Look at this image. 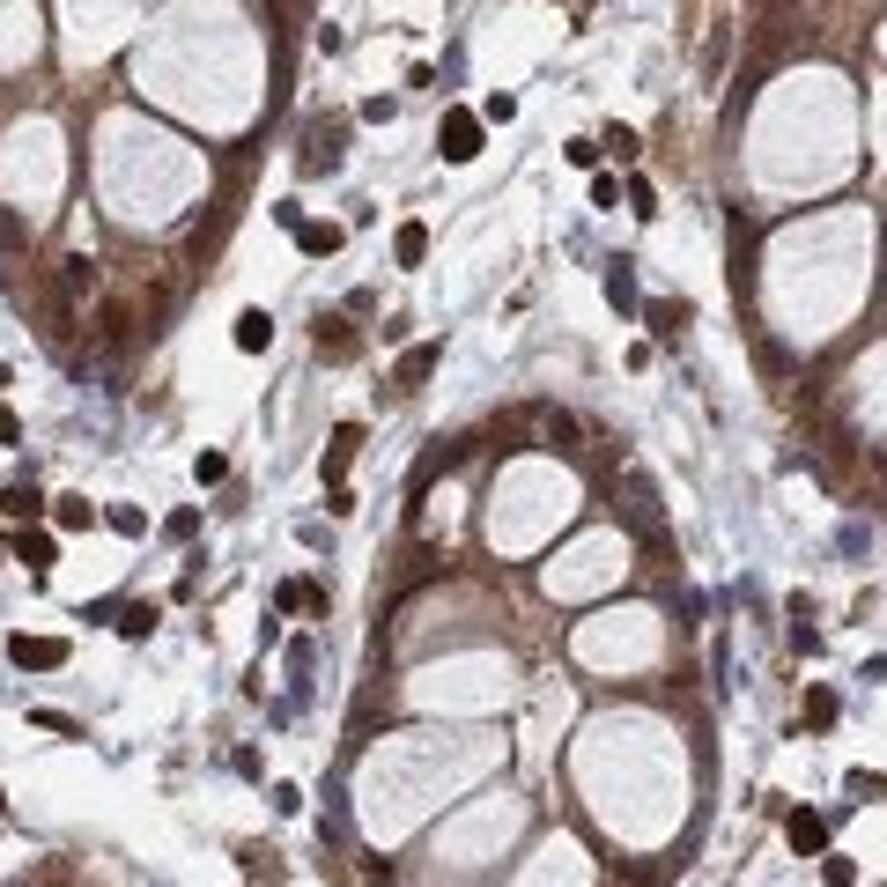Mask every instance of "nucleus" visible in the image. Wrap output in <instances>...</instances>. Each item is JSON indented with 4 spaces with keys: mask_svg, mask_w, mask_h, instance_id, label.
Segmentation results:
<instances>
[{
    "mask_svg": "<svg viewBox=\"0 0 887 887\" xmlns=\"http://www.w3.org/2000/svg\"><path fill=\"white\" fill-rule=\"evenodd\" d=\"M481 119H496V126H511V119H518V97H503V89H496V97H488V104H481Z\"/></svg>",
    "mask_w": 887,
    "mask_h": 887,
    "instance_id": "23",
    "label": "nucleus"
},
{
    "mask_svg": "<svg viewBox=\"0 0 887 887\" xmlns=\"http://www.w3.org/2000/svg\"><path fill=\"white\" fill-rule=\"evenodd\" d=\"M821 843H828V821H821V814H791V851H806V858H814Z\"/></svg>",
    "mask_w": 887,
    "mask_h": 887,
    "instance_id": "12",
    "label": "nucleus"
},
{
    "mask_svg": "<svg viewBox=\"0 0 887 887\" xmlns=\"http://www.w3.org/2000/svg\"><path fill=\"white\" fill-rule=\"evenodd\" d=\"M296 244H304L311 259L318 252H341V230H333V222H296Z\"/></svg>",
    "mask_w": 887,
    "mask_h": 887,
    "instance_id": "15",
    "label": "nucleus"
},
{
    "mask_svg": "<svg viewBox=\"0 0 887 887\" xmlns=\"http://www.w3.org/2000/svg\"><path fill=\"white\" fill-rule=\"evenodd\" d=\"M437 156H444V163H474V156H481V119H474V111H444Z\"/></svg>",
    "mask_w": 887,
    "mask_h": 887,
    "instance_id": "2",
    "label": "nucleus"
},
{
    "mask_svg": "<svg viewBox=\"0 0 887 887\" xmlns=\"http://www.w3.org/2000/svg\"><path fill=\"white\" fill-rule=\"evenodd\" d=\"M644 326L658 333V341H673V333L688 326V304H644Z\"/></svg>",
    "mask_w": 887,
    "mask_h": 887,
    "instance_id": "13",
    "label": "nucleus"
},
{
    "mask_svg": "<svg viewBox=\"0 0 887 887\" xmlns=\"http://www.w3.org/2000/svg\"><path fill=\"white\" fill-rule=\"evenodd\" d=\"M444 363V341H422V348H407L400 355V377H392V392H422V377Z\"/></svg>",
    "mask_w": 887,
    "mask_h": 887,
    "instance_id": "4",
    "label": "nucleus"
},
{
    "mask_svg": "<svg viewBox=\"0 0 887 887\" xmlns=\"http://www.w3.org/2000/svg\"><path fill=\"white\" fill-rule=\"evenodd\" d=\"M52 518H60L67 533H82V525L97 518V511H89V496H60V511H52Z\"/></svg>",
    "mask_w": 887,
    "mask_h": 887,
    "instance_id": "19",
    "label": "nucleus"
},
{
    "mask_svg": "<svg viewBox=\"0 0 887 887\" xmlns=\"http://www.w3.org/2000/svg\"><path fill=\"white\" fill-rule=\"evenodd\" d=\"M0 511H8V518H37V488H30V481H15L8 496H0Z\"/></svg>",
    "mask_w": 887,
    "mask_h": 887,
    "instance_id": "18",
    "label": "nucleus"
},
{
    "mask_svg": "<svg viewBox=\"0 0 887 887\" xmlns=\"http://www.w3.org/2000/svg\"><path fill=\"white\" fill-rule=\"evenodd\" d=\"M355 444H363V422H341V429H333V444H326V481H341V474H348Z\"/></svg>",
    "mask_w": 887,
    "mask_h": 887,
    "instance_id": "7",
    "label": "nucleus"
},
{
    "mask_svg": "<svg viewBox=\"0 0 887 887\" xmlns=\"http://www.w3.org/2000/svg\"><path fill=\"white\" fill-rule=\"evenodd\" d=\"M0 806H8V799H0Z\"/></svg>",
    "mask_w": 887,
    "mask_h": 887,
    "instance_id": "28",
    "label": "nucleus"
},
{
    "mask_svg": "<svg viewBox=\"0 0 887 887\" xmlns=\"http://www.w3.org/2000/svg\"><path fill=\"white\" fill-rule=\"evenodd\" d=\"M244 873H252V880H281V865H274V851H244Z\"/></svg>",
    "mask_w": 887,
    "mask_h": 887,
    "instance_id": "24",
    "label": "nucleus"
},
{
    "mask_svg": "<svg viewBox=\"0 0 887 887\" xmlns=\"http://www.w3.org/2000/svg\"><path fill=\"white\" fill-rule=\"evenodd\" d=\"M163 533H171V540H193V533H200V511H178L171 525H163Z\"/></svg>",
    "mask_w": 887,
    "mask_h": 887,
    "instance_id": "26",
    "label": "nucleus"
},
{
    "mask_svg": "<svg viewBox=\"0 0 887 887\" xmlns=\"http://www.w3.org/2000/svg\"><path fill=\"white\" fill-rule=\"evenodd\" d=\"M267 341H274V318H267V311H244V318H237V348H244V355H259Z\"/></svg>",
    "mask_w": 887,
    "mask_h": 887,
    "instance_id": "11",
    "label": "nucleus"
},
{
    "mask_svg": "<svg viewBox=\"0 0 887 887\" xmlns=\"http://www.w3.org/2000/svg\"><path fill=\"white\" fill-rule=\"evenodd\" d=\"M193 474H200V488H215L222 474H230V459H222V451H200V459H193Z\"/></svg>",
    "mask_w": 887,
    "mask_h": 887,
    "instance_id": "21",
    "label": "nucleus"
},
{
    "mask_svg": "<svg viewBox=\"0 0 887 887\" xmlns=\"http://www.w3.org/2000/svg\"><path fill=\"white\" fill-rule=\"evenodd\" d=\"M8 658H15V666H37V673H52V666H67V644H60V636H15V644H8Z\"/></svg>",
    "mask_w": 887,
    "mask_h": 887,
    "instance_id": "3",
    "label": "nucleus"
},
{
    "mask_svg": "<svg viewBox=\"0 0 887 887\" xmlns=\"http://www.w3.org/2000/svg\"><path fill=\"white\" fill-rule=\"evenodd\" d=\"M836 695H828V688H814V695H806V725H836Z\"/></svg>",
    "mask_w": 887,
    "mask_h": 887,
    "instance_id": "20",
    "label": "nucleus"
},
{
    "mask_svg": "<svg viewBox=\"0 0 887 887\" xmlns=\"http://www.w3.org/2000/svg\"><path fill=\"white\" fill-rule=\"evenodd\" d=\"M0 444H23V422H15V407H0Z\"/></svg>",
    "mask_w": 887,
    "mask_h": 887,
    "instance_id": "27",
    "label": "nucleus"
},
{
    "mask_svg": "<svg viewBox=\"0 0 887 887\" xmlns=\"http://www.w3.org/2000/svg\"><path fill=\"white\" fill-rule=\"evenodd\" d=\"M341 148H348V126L341 119H318L304 134V156H296V171L318 178V171H341Z\"/></svg>",
    "mask_w": 887,
    "mask_h": 887,
    "instance_id": "1",
    "label": "nucleus"
},
{
    "mask_svg": "<svg viewBox=\"0 0 887 887\" xmlns=\"http://www.w3.org/2000/svg\"><path fill=\"white\" fill-rule=\"evenodd\" d=\"M318 355H333V363L355 355V333H341V318H318Z\"/></svg>",
    "mask_w": 887,
    "mask_h": 887,
    "instance_id": "14",
    "label": "nucleus"
},
{
    "mask_svg": "<svg viewBox=\"0 0 887 887\" xmlns=\"http://www.w3.org/2000/svg\"><path fill=\"white\" fill-rule=\"evenodd\" d=\"M392 259H400V267H422V259H429V230H422V222H400V237H392Z\"/></svg>",
    "mask_w": 887,
    "mask_h": 887,
    "instance_id": "9",
    "label": "nucleus"
},
{
    "mask_svg": "<svg viewBox=\"0 0 887 887\" xmlns=\"http://www.w3.org/2000/svg\"><path fill=\"white\" fill-rule=\"evenodd\" d=\"M148 629H156V607H148V599L119 607V636H148Z\"/></svg>",
    "mask_w": 887,
    "mask_h": 887,
    "instance_id": "17",
    "label": "nucleus"
},
{
    "mask_svg": "<svg viewBox=\"0 0 887 887\" xmlns=\"http://www.w3.org/2000/svg\"><path fill=\"white\" fill-rule=\"evenodd\" d=\"M607 304L614 311H636V267H629V259H614V267H607Z\"/></svg>",
    "mask_w": 887,
    "mask_h": 887,
    "instance_id": "10",
    "label": "nucleus"
},
{
    "mask_svg": "<svg viewBox=\"0 0 887 887\" xmlns=\"http://www.w3.org/2000/svg\"><path fill=\"white\" fill-rule=\"evenodd\" d=\"M821 880H828V887H851L858 873H851V858H828V865H821Z\"/></svg>",
    "mask_w": 887,
    "mask_h": 887,
    "instance_id": "25",
    "label": "nucleus"
},
{
    "mask_svg": "<svg viewBox=\"0 0 887 887\" xmlns=\"http://www.w3.org/2000/svg\"><path fill=\"white\" fill-rule=\"evenodd\" d=\"M274 599H281V614H296V607H326V592H318V584H304V577H289Z\"/></svg>",
    "mask_w": 887,
    "mask_h": 887,
    "instance_id": "16",
    "label": "nucleus"
},
{
    "mask_svg": "<svg viewBox=\"0 0 887 887\" xmlns=\"http://www.w3.org/2000/svg\"><path fill=\"white\" fill-rule=\"evenodd\" d=\"M621 496H629L621 511H629L636 525H644V533H658V488H651L644 474H629V488H621Z\"/></svg>",
    "mask_w": 887,
    "mask_h": 887,
    "instance_id": "5",
    "label": "nucleus"
},
{
    "mask_svg": "<svg viewBox=\"0 0 887 887\" xmlns=\"http://www.w3.org/2000/svg\"><path fill=\"white\" fill-rule=\"evenodd\" d=\"M15 562H30V577H45L52 570V533H30L23 525V533H15Z\"/></svg>",
    "mask_w": 887,
    "mask_h": 887,
    "instance_id": "8",
    "label": "nucleus"
},
{
    "mask_svg": "<svg viewBox=\"0 0 887 887\" xmlns=\"http://www.w3.org/2000/svg\"><path fill=\"white\" fill-rule=\"evenodd\" d=\"M89 289H97V259L74 252L67 267H60V304H74V296H89Z\"/></svg>",
    "mask_w": 887,
    "mask_h": 887,
    "instance_id": "6",
    "label": "nucleus"
},
{
    "mask_svg": "<svg viewBox=\"0 0 887 887\" xmlns=\"http://www.w3.org/2000/svg\"><path fill=\"white\" fill-rule=\"evenodd\" d=\"M111 533H126V540H141V533H148V518L134 511V503H119V511H111Z\"/></svg>",
    "mask_w": 887,
    "mask_h": 887,
    "instance_id": "22",
    "label": "nucleus"
}]
</instances>
